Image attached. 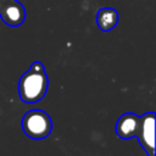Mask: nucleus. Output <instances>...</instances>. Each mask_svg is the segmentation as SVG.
Instances as JSON below:
<instances>
[{"mask_svg":"<svg viewBox=\"0 0 156 156\" xmlns=\"http://www.w3.org/2000/svg\"><path fill=\"white\" fill-rule=\"evenodd\" d=\"M147 156H155V112L140 116V128L136 135Z\"/></svg>","mask_w":156,"mask_h":156,"instance_id":"nucleus-3","label":"nucleus"},{"mask_svg":"<svg viewBox=\"0 0 156 156\" xmlns=\"http://www.w3.org/2000/svg\"><path fill=\"white\" fill-rule=\"evenodd\" d=\"M140 128V116L133 112L123 113L116 122L115 130L121 139H132L136 138Z\"/></svg>","mask_w":156,"mask_h":156,"instance_id":"nucleus-5","label":"nucleus"},{"mask_svg":"<svg viewBox=\"0 0 156 156\" xmlns=\"http://www.w3.org/2000/svg\"><path fill=\"white\" fill-rule=\"evenodd\" d=\"M118 11L112 7H102L96 13V24L102 32L112 30L118 23Z\"/></svg>","mask_w":156,"mask_h":156,"instance_id":"nucleus-6","label":"nucleus"},{"mask_svg":"<svg viewBox=\"0 0 156 156\" xmlns=\"http://www.w3.org/2000/svg\"><path fill=\"white\" fill-rule=\"evenodd\" d=\"M49 87V78L44 65L34 61L18 80L20 99L26 104H35L45 96Z\"/></svg>","mask_w":156,"mask_h":156,"instance_id":"nucleus-1","label":"nucleus"},{"mask_svg":"<svg viewBox=\"0 0 156 156\" xmlns=\"http://www.w3.org/2000/svg\"><path fill=\"white\" fill-rule=\"evenodd\" d=\"M0 17L9 27H18L26 20L24 6L17 0H0Z\"/></svg>","mask_w":156,"mask_h":156,"instance_id":"nucleus-4","label":"nucleus"},{"mask_svg":"<svg viewBox=\"0 0 156 156\" xmlns=\"http://www.w3.org/2000/svg\"><path fill=\"white\" fill-rule=\"evenodd\" d=\"M23 133L34 140L45 139L52 130V121L43 110H30L22 117Z\"/></svg>","mask_w":156,"mask_h":156,"instance_id":"nucleus-2","label":"nucleus"}]
</instances>
